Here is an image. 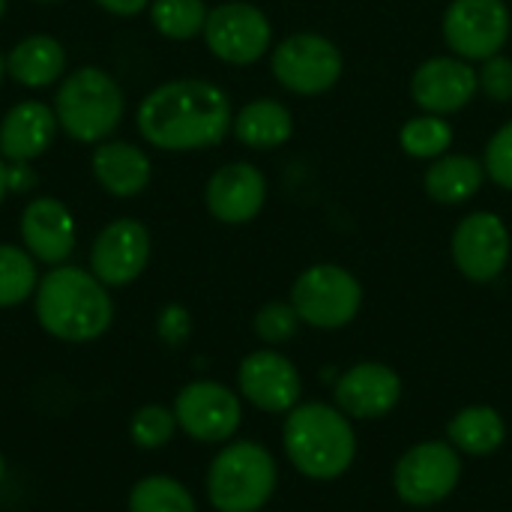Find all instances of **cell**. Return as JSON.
<instances>
[{
  "instance_id": "obj_36",
  "label": "cell",
  "mask_w": 512,
  "mask_h": 512,
  "mask_svg": "<svg viewBox=\"0 0 512 512\" xmlns=\"http://www.w3.org/2000/svg\"><path fill=\"white\" fill-rule=\"evenodd\" d=\"M6 195H9V183H6V159L0 156V207H3V201H6Z\"/></svg>"
},
{
  "instance_id": "obj_27",
  "label": "cell",
  "mask_w": 512,
  "mask_h": 512,
  "mask_svg": "<svg viewBox=\"0 0 512 512\" xmlns=\"http://www.w3.org/2000/svg\"><path fill=\"white\" fill-rule=\"evenodd\" d=\"M150 24L159 36L186 42L204 33L207 24V3L204 0H150Z\"/></svg>"
},
{
  "instance_id": "obj_13",
  "label": "cell",
  "mask_w": 512,
  "mask_h": 512,
  "mask_svg": "<svg viewBox=\"0 0 512 512\" xmlns=\"http://www.w3.org/2000/svg\"><path fill=\"white\" fill-rule=\"evenodd\" d=\"M150 252L153 240L144 222L129 216L114 219L96 234L90 246V273L105 288H126L147 270Z\"/></svg>"
},
{
  "instance_id": "obj_26",
  "label": "cell",
  "mask_w": 512,
  "mask_h": 512,
  "mask_svg": "<svg viewBox=\"0 0 512 512\" xmlns=\"http://www.w3.org/2000/svg\"><path fill=\"white\" fill-rule=\"evenodd\" d=\"M453 138H456V132L450 126V120L438 117V114H426V111L414 114L399 129V147L411 159H423V162H432V159L450 153Z\"/></svg>"
},
{
  "instance_id": "obj_29",
  "label": "cell",
  "mask_w": 512,
  "mask_h": 512,
  "mask_svg": "<svg viewBox=\"0 0 512 512\" xmlns=\"http://www.w3.org/2000/svg\"><path fill=\"white\" fill-rule=\"evenodd\" d=\"M177 432V417L165 405H144L129 420V438L138 450H162Z\"/></svg>"
},
{
  "instance_id": "obj_12",
  "label": "cell",
  "mask_w": 512,
  "mask_h": 512,
  "mask_svg": "<svg viewBox=\"0 0 512 512\" xmlns=\"http://www.w3.org/2000/svg\"><path fill=\"white\" fill-rule=\"evenodd\" d=\"M450 255L456 270L474 282V285H489L498 276H504L512 255V237L507 222L498 213L477 210L468 213L450 240Z\"/></svg>"
},
{
  "instance_id": "obj_33",
  "label": "cell",
  "mask_w": 512,
  "mask_h": 512,
  "mask_svg": "<svg viewBox=\"0 0 512 512\" xmlns=\"http://www.w3.org/2000/svg\"><path fill=\"white\" fill-rule=\"evenodd\" d=\"M156 333H159V339L165 345L180 348L189 339V333H192V315H189V309L180 306V303L162 306L159 309V318H156Z\"/></svg>"
},
{
  "instance_id": "obj_4",
  "label": "cell",
  "mask_w": 512,
  "mask_h": 512,
  "mask_svg": "<svg viewBox=\"0 0 512 512\" xmlns=\"http://www.w3.org/2000/svg\"><path fill=\"white\" fill-rule=\"evenodd\" d=\"M51 108L63 135L78 144H102L120 126L126 96L102 66H78L60 78Z\"/></svg>"
},
{
  "instance_id": "obj_35",
  "label": "cell",
  "mask_w": 512,
  "mask_h": 512,
  "mask_svg": "<svg viewBox=\"0 0 512 512\" xmlns=\"http://www.w3.org/2000/svg\"><path fill=\"white\" fill-rule=\"evenodd\" d=\"M96 6H102L105 12L117 15V18H135L144 9H150V0H93Z\"/></svg>"
},
{
  "instance_id": "obj_20",
  "label": "cell",
  "mask_w": 512,
  "mask_h": 512,
  "mask_svg": "<svg viewBox=\"0 0 512 512\" xmlns=\"http://www.w3.org/2000/svg\"><path fill=\"white\" fill-rule=\"evenodd\" d=\"M90 171L102 192L111 198H135L150 186L153 177L150 156L138 144L123 138H108L96 144L90 156Z\"/></svg>"
},
{
  "instance_id": "obj_11",
  "label": "cell",
  "mask_w": 512,
  "mask_h": 512,
  "mask_svg": "<svg viewBox=\"0 0 512 512\" xmlns=\"http://www.w3.org/2000/svg\"><path fill=\"white\" fill-rule=\"evenodd\" d=\"M177 429L195 444H228L243 423L240 396L219 381H189L174 399Z\"/></svg>"
},
{
  "instance_id": "obj_31",
  "label": "cell",
  "mask_w": 512,
  "mask_h": 512,
  "mask_svg": "<svg viewBox=\"0 0 512 512\" xmlns=\"http://www.w3.org/2000/svg\"><path fill=\"white\" fill-rule=\"evenodd\" d=\"M483 168H486V177L504 189L512 192V120H507L486 144V153H483Z\"/></svg>"
},
{
  "instance_id": "obj_18",
  "label": "cell",
  "mask_w": 512,
  "mask_h": 512,
  "mask_svg": "<svg viewBox=\"0 0 512 512\" xmlns=\"http://www.w3.org/2000/svg\"><path fill=\"white\" fill-rule=\"evenodd\" d=\"M18 231H21V246L36 258V264L57 267L66 264L69 255L75 252V240H78L75 216L54 195H36L33 201H27L18 219Z\"/></svg>"
},
{
  "instance_id": "obj_5",
  "label": "cell",
  "mask_w": 512,
  "mask_h": 512,
  "mask_svg": "<svg viewBox=\"0 0 512 512\" xmlns=\"http://www.w3.org/2000/svg\"><path fill=\"white\" fill-rule=\"evenodd\" d=\"M204 486L216 512H261L279 486V465L258 441H228L213 456Z\"/></svg>"
},
{
  "instance_id": "obj_3",
  "label": "cell",
  "mask_w": 512,
  "mask_h": 512,
  "mask_svg": "<svg viewBox=\"0 0 512 512\" xmlns=\"http://www.w3.org/2000/svg\"><path fill=\"white\" fill-rule=\"evenodd\" d=\"M282 447L288 462L309 480L330 483L351 471L357 459V432L351 417L327 402H300L285 414Z\"/></svg>"
},
{
  "instance_id": "obj_28",
  "label": "cell",
  "mask_w": 512,
  "mask_h": 512,
  "mask_svg": "<svg viewBox=\"0 0 512 512\" xmlns=\"http://www.w3.org/2000/svg\"><path fill=\"white\" fill-rule=\"evenodd\" d=\"M129 512H198V504L192 498V492L165 474H153L144 477L132 486L129 501H126Z\"/></svg>"
},
{
  "instance_id": "obj_38",
  "label": "cell",
  "mask_w": 512,
  "mask_h": 512,
  "mask_svg": "<svg viewBox=\"0 0 512 512\" xmlns=\"http://www.w3.org/2000/svg\"><path fill=\"white\" fill-rule=\"evenodd\" d=\"M3 474H6V462H3V456H0V483H3Z\"/></svg>"
},
{
  "instance_id": "obj_32",
  "label": "cell",
  "mask_w": 512,
  "mask_h": 512,
  "mask_svg": "<svg viewBox=\"0 0 512 512\" xmlns=\"http://www.w3.org/2000/svg\"><path fill=\"white\" fill-rule=\"evenodd\" d=\"M477 84L480 93L489 96L498 105H510L512 102V57H507L504 51L483 60L477 69Z\"/></svg>"
},
{
  "instance_id": "obj_24",
  "label": "cell",
  "mask_w": 512,
  "mask_h": 512,
  "mask_svg": "<svg viewBox=\"0 0 512 512\" xmlns=\"http://www.w3.org/2000/svg\"><path fill=\"white\" fill-rule=\"evenodd\" d=\"M447 438L459 453L483 459L504 447L507 423H504L501 411H495L489 405H468L450 420Z\"/></svg>"
},
{
  "instance_id": "obj_9",
  "label": "cell",
  "mask_w": 512,
  "mask_h": 512,
  "mask_svg": "<svg viewBox=\"0 0 512 512\" xmlns=\"http://www.w3.org/2000/svg\"><path fill=\"white\" fill-rule=\"evenodd\" d=\"M462 483V453L447 441H420L393 468V489L408 507H435Z\"/></svg>"
},
{
  "instance_id": "obj_30",
  "label": "cell",
  "mask_w": 512,
  "mask_h": 512,
  "mask_svg": "<svg viewBox=\"0 0 512 512\" xmlns=\"http://www.w3.org/2000/svg\"><path fill=\"white\" fill-rule=\"evenodd\" d=\"M300 324H303V321H300L297 309L291 306V300H270V303H264V306L255 312L252 330H255V336H258L264 345L276 348V345L291 342V339L297 336Z\"/></svg>"
},
{
  "instance_id": "obj_14",
  "label": "cell",
  "mask_w": 512,
  "mask_h": 512,
  "mask_svg": "<svg viewBox=\"0 0 512 512\" xmlns=\"http://www.w3.org/2000/svg\"><path fill=\"white\" fill-rule=\"evenodd\" d=\"M240 399L264 414H288L300 405L303 378L297 366L276 348H258L240 360L237 369Z\"/></svg>"
},
{
  "instance_id": "obj_17",
  "label": "cell",
  "mask_w": 512,
  "mask_h": 512,
  "mask_svg": "<svg viewBox=\"0 0 512 512\" xmlns=\"http://www.w3.org/2000/svg\"><path fill=\"white\" fill-rule=\"evenodd\" d=\"M402 402V378L387 363H357L333 387V405L351 420H381Z\"/></svg>"
},
{
  "instance_id": "obj_23",
  "label": "cell",
  "mask_w": 512,
  "mask_h": 512,
  "mask_svg": "<svg viewBox=\"0 0 512 512\" xmlns=\"http://www.w3.org/2000/svg\"><path fill=\"white\" fill-rule=\"evenodd\" d=\"M231 132L249 150H279L294 135V114L279 99H252L234 114Z\"/></svg>"
},
{
  "instance_id": "obj_15",
  "label": "cell",
  "mask_w": 512,
  "mask_h": 512,
  "mask_svg": "<svg viewBox=\"0 0 512 512\" xmlns=\"http://www.w3.org/2000/svg\"><path fill=\"white\" fill-rule=\"evenodd\" d=\"M477 93H480L477 69L456 54L429 57L411 75V99L426 114H438V117L459 114L474 102Z\"/></svg>"
},
{
  "instance_id": "obj_22",
  "label": "cell",
  "mask_w": 512,
  "mask_h": 512,
  "mask_svg": "<svg viewBox=\"0 0 512 512\" xmlns=\"http://www.w3.org/2000/svg\"><path fill=\"white\" fill-rule=\"evenodd\" d=\"M486 180L489 177H486L483 159H474L465 153H444L429 162L423 174V189L435 204L459 207L477 198Z\"/></svg>"
},
{
  "instance_id": "obj_8",
  "label": "cell",
  "mask_w": 512,
  "mask_h": 512,
  "mask_svg": "<svg viewBox=\"0 0 512 512\" xmlns=\"http://www.w3.org/2000/svg\"><path fill=\"white\" fill-rule=\"evenodd\" d=\"M207 51L228 66H252L273 51V24L249 0H225L210 9L204 24Z\"/></svg>"
},
{
  "instance_id": "obj_39",
  "label": "cell",
  "mask_w": 512,
  "mask_h": 512,
  "mask_svg": "<svg viewBox=\"0 0 512 512\" xmlns=\"http://www.w3.org/2000/svg\"><path fill=\"white\" fill-rule=\"evenodd\" d=\"M3 12H6V0H0V18H3Z\"/></svg>"
},
{
  "instance_id": "obj_25",
  "label": "cell",
  "mask_w": 512,
  "mask_h": 512,
  "mask_svg": "<svg viewBox=\"0 0 512 512\" xmlns=\"http://www.w3.org/2000/svg\"><path fill=\"white\" fill-rule=\"evenodd\" d=\"M39 285L36 258L15 243H0V309H15L33 300Z\"/></svg>"
},
{
  "instance_id": "obj_7",
  "label": "cell",
  "mask_w": 512,
  "mask_h": 512,
  "mask_svg": "<svg viewBox=\"0 0 512 512\" xmlns=\"http://www.w3.org/2000/svg\"><path fill=\"white\" fill-rule=\"evenodd\" d=\"M270 72L276 84L294 96H321L339 84L345 72V57L333 39L303 30L273 45Z\"/></svg>"
},
{
  "instance_id": "obj_16",
  "label": "cell",
  "mask_w": 512,
  "mask_h": 512,
  "mask_svg": "<svg viewBox=\"0 0 512 512\" xmlns=\"http://www.w3.org/2000/svg\"><path fill=\"white\" fill-rule=\"evenodd\" d=\"M207 213L222 225H249L267 204V177L252 162H225L204 186Z\"/></svg>"
},
{
  "instance_id": "obj_6",
  "label": "cell",
  "mask_w": 512,
  "mask_h": 512,
  "mask_svg": "<svg viewBox=\"0 0 512 512\" xmlns=\"http://www.w3.org/2000/svg\"><path fill=\"white\" fill-rule=\"evenodd\" d=\"M288 300L306 327L342 330L360 315L363 285L339 264H312L294 279Z\"/></svg>"
},
{
  "instance_id": "obj_19",
  "label": "cell",
  "mask_w": 512,
  "mask_h": 512,
  "mask_svg": "<svg viewBox=\"0 0 512 512\" xmlns=\"http://www.w3.org/2000/svg\"><path fill=\"white\" fill-rule=\"evenodd\" d=\"M60 132L54 108L39 99L15 102L0 120V156L6 162H36Z\"/></svg>"
},
{
  "instance_id": "obj_34",
  "label": "cell",
  "mask_w": 512,
  "mask_h": 512,
  "mask_svg": "<svg viewBox=\"0 0 512 512\" xmlns=\"http://www.w3.org/2000/svg\"><path fill=\"white\" fill-rule=\"evenodd\" d=\"M6 183H9V195L30 192L36 186V171L30 168V162H6Z\"/></svg>"
},
{
  "instance_id": "obj_10",
  "label": "cell",
  "mask_w": 512,
  "mask_h": 512,
  "mask_svg": "<svg viewBox=\"0 0 512 512\" xmlns=\"http://www.w3.org/2000/svg\"><path fill=\"white\" fill-rule=\"evenodd\" d=\"M441 33L456 57L483 63L501 54L510 42V6L507 0H450L444 9Z\"/></svg>"
},
{
  "instance_id": "obj_37",
  "label": "cell",
  "mask_w": 512,
  "mask_h": 512,
  "mask_svg": "<svg viewBox=\"0 0 512 512\" xmlns=\"http://www.w3.org/2000/svg\"><path fill=\"white\" fill-rule=\"evenodd\" d=\"M3 78H6V57L0 54V84H3Z\"/></svg>"
},
{
  "instance_id": "obj_40",
  "label": "cell",
  "mask_w": 512,
  "mask_h": 512,
  "mask_svg": "<svg viewBox=\"0 0 512 512\" xmlns=\"http://www.w3.org/2000/svg\"><path fill=\"white\" fill-rule=\"evenodd\" d=\"M33 3H60V0H33Z\"/></svg>"
},
{
  "instance_id": "obj_1",
  "label": "cell",
  "mask_w": 512,
  "mask_h": 512,
  "mask_svg": "<svg viewBox=\"0 0 512 512\" xmlns=\"http://www.w3.org/2000/svg\"><path fill=\"white\" fill-rule=\"evenodd\" d=\"M234 123L231 96L204 78H174L153 87L138 111V135L165 153L210 150L225 141Z\"/></svg>"
},
{
  "instance_id": "obj_21",
  "label": "cell",
  "mask_w": 512,
  "mask_h": 512,
  "mask_svg": "<svg viewBox=\"0 0 512 512\" xmlns=\"http://www.w3.org/2000/svg\"><path fill=\"white\" fill-rule=\"evenodd\" d=\"M66 48L51 33H30L18 39L6 54V78L27 90H45L51 84H60L66 75Z\"/></svg>"
},
{
  "instance_id": "obj_2",
  "label": "cell",
  "mask_w": 512,
  "mask_h": 512,
  "mask_svg": "<svg viewBox=\"0 0 512 512\" xmlns=\"http://www.w3.org/2000/svg\"><path fill=\"white\" fill-rule=\"evenodd\" d=\"M33 315L39 327L60 342H93L105 336L114 324L111 288H105L84 267L57 264L45 276H39Z\"/></svg>"
}]
</instances>
